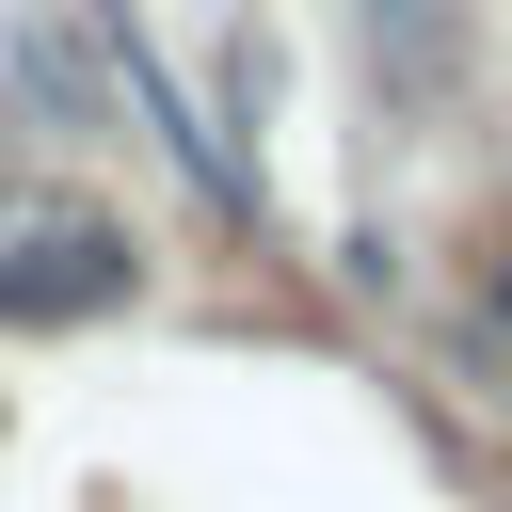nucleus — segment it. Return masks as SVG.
<instances>
[{"label":"nucleus","mask_w":512,"mask_h":512,"mask_svg":"<svg viewBox=\"0 0 512 512\" xmlns=\"http://www.w3.org/2000/svg\"><path fill=\"white\" fill-rule=\"evenodd\" d=\"M144 288V240L80 192V176H0V320L16 336H80Z\"/></svg>","instance_id":"obj_1"},{"label":"nucleus","mask_w":512,"mask_h":512,"mask_svg":"<svg viewBox=\"0 0 512 512\" xmlns=\"http://www.w3.org/2000/svg\"><path fill=\"white\" fill-rule=\"evenodd\" d=\"M480 304H496V336H512V224H496V272H480Z\"/></svg>","instance_id":"obj_2"}]
</instances>
